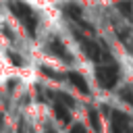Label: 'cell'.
<instances>
[{
  "label": "cell",
  "mask_w": 133,
  "mask_h": 133,
  "mask_svg": "<svg viewBox=\"0 0 133 133\" xmlns=\"http://www.w3.org/2000/svg\"><path fill=\"white\" fill-rule=\"evenodd\" d=\"M64 15L71 17L73 21H79L81 23V8L77 4H64Z\"/></svg>",
  "instance_id": "4"
},
{
  "label": "cell",
  "mask_w": 133,
  "mask_h": 133,
  "mask_svg": "<svg viewBox=\"0 0 133 133\" xmlns=\"http://www.w3.org/2000/svg\"><path fill=\"white\" fill-rule=\"evenodd\" d=\"M48 50H50L52 54H56V56H58L60 60H66V62L71 60V54H69V52L64 50L62 42H58V39H52V42H50V46H48Z\"/></svg>",
  "instance_id": "3"
},
{
  "label": "cell",
  "mask_w": 133,
  "mask_h": 133,
  "mask_svg": "<svg viewBox=\"0 0 133 133\" xmlns=\"http://www.w3.org/2000/svg\"><path fill=\"white\" fill-rule=\"evenodd\" d=\"M98 79H100V83H104V85H112L114 79H116V69H114V66H102V69L98 71Z\"/></svg>",
  "instance_id": "2"
},
{
  "label": "cell",
  "mask_w": 133,
  "mask_h": 133,
  "mask_svg": "<svg viewBox=\"0 0 133 133\" xmlns=\"http://www.w3.org/2000/svg\"><path fill=\"white\" fill-rule=\"evenodd\" d=\"M8 6H10V10H12V15H15L17 19H21V23L25 25V29H27L29 33H33V31H35V23H37L33 10H31L27 4L19 2V0H12Z\"/></svg>",
  "instance_id": "1"
},
{
  "label": "cell",
  "mask_w": 133,
  "mask_h": 133,
  "mask_svg": "<svg viewBox=\"0 0 133 133\" xmlns=\"http://www.w3.org/2000/svg\"><path fill=\"white\" fill-rule=\"evenodd\" d=\"M116 8H118L121 15H125L127 19H133V2H131V0H123V2H118Z\"/></svg>",
  "instance_id": "5"
},
{
  "label": "cell",
  "mask_w": 133,
  "mask_h": 133,
  "mask_svg": "<svg viewBox=\"0 0 133 133\" xmlns=\"http://www.w3.org/2000/svg\"><path fill=\"white\" fill-rule=\"evenodd\" d=\"M71 79H73V83L79 87V89H83V91H87V85H85V81L77 75V73H71Z\"/></svg>",
  "instance_id": "6"
}]
</instances>
